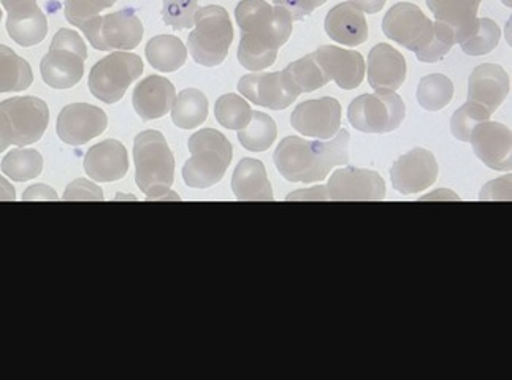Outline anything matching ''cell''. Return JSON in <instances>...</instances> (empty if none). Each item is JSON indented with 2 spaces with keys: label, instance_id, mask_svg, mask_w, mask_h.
<instances>
[{
  "label": "cell",
  "instance_id": "3",
  "mask_svg": "<svg viewBox=\"0 0 512 380\" xmlns=\"http://www.w3.org/2000/svg\"><path fill=\"white\" fill-rule=\"evenodd\" d=\"M135 181L146 200H167L175 178V157L157 130L138 133L134 141Z\"/></svg>",
  "mask_w": 512,
  "mask_h": 380
},
{
  "label": "cell",
  "instance_id": "22",
  "mask_svg": "<svg viewBox=\"0 0 512 380\" xmlns=\"http://www.w3.org/2000/svg\"><path fill=\"white\" fill-rule=\"evenodd\" d=\"M406 78V59L387 43H379L368 56V83L376 91H397Z\"/></svg>",
  "mask_w": 512,
  "mask_h": 380
},
{
  "label": "cell",
  "instance_id": "9",
  "mask_svg": "<svg viewBox=\"0 0 512 380\" xmlns=\"http://www.w3.org/2000/svg\"><path fill=\"white\" fill-rule=\"evenodd\" d=\"M143 69L145 65L137 54L124 51L108 54L92 67L89 91L100 102L113 105L123 99L130 84L142 76Z\"/></svg>",
  "mask_w": 512,
  "mask_h": 380
},
{
  "label": "cell",
  "instance_id": "29",
  "mask_svg": "<svg viewBox=\"0 0 512 380\" xmlns=\"http://www.w3.org/2000/svg\"><path fill=\"white\" fill-rule=\"evenodd\" d=\"M208 118L207 95L199 89H184L176 97L172 108V121L180 129L191 130L202 126Z\"/></svg>",
  "mask_w": 512,
  "mask_h": 380
},
{
  "label": "cell",
  "instance_id": "26",
  "mask_svg": "<svg viewBox=\"0 0 512 380\" xmlns=\"http://www.w3.org/2000/svg\"><path fill=\"white\" fill-rule=\"evenodd\" d=\"M146 59L157 72H176L186 64L188 51L175 35H157L146 45Z\"/></svg>",
  "mask_w": 512,
  "mask_h": 380
},
{
  "label": "cell",
  "instance_id": "38",
  "mask_svg": "<svg viewBox=\"0 0 512 380\" xmlns=\"http://www.w3.org/2000/svg\"><path fill=\"white\" fill-rule=\"evenodd\" d=\"M455 45V32L448 24L435 23V34L432 40L425 46L424 50L417 51V59L425 64H433V62H440L444 56H448L452 46Z\"/></svg>",
  "mask_w": 512,
  "mask_h": 380
},
{
  "label": "cell",
  "instance_id": "4",
  "mask_svg": "<svg viewBox=\"0 0 512 380\" xmlns=\"http://www.w3.org/2000/svg\"><path fill=\"white\" fill-rule=\"evenodd\" d=\"M191 159L184 164L183 179L186 186L207 189L218 184L229 168L234 149L221 132L202 129L189 138Z\"/></svg>",
  "mask_w": 512,
  "mask_h": 380
},
{
  "label": "cell",
  "instance_id": "37",
  "mask_svg": "<svg viewBox=\"0 0 512 380\" xmlns=\"http://www.w3.org/2000/svg\"><path fill=\"white\" fill-rule=\"evenodd\" d=\"M199 10L197 0H164L162 18L164 23L173 27L175 31H183L194 27L195 15Z\"/></svg>",
  "mask_w": 512,
  "mask_h": 380
},
{
  "label": "cell",
  "instance_id": "43",
  "mask_svg": "<svg viewBox=\"0 0 512 380\" xmlns=\"http://www.w3.org/2000/svg\"><path fill=\"white\" fill-rule=\"evenodd\" d=\"M349 2L356 5V7L359 8V10H362V12L375 15V13L381 12V10H383L387 0H349Z\"/></svg>",
  "mask_w": 512,
  "mask_h": 380
},
{
  "label": "cell",
  "instance_id": "2",
  "mask_svg": "<svg viewBox=\"0 0 512 380\" xmlns=\"http://www.w3.org/2000/svg\"><path fill=\"white\" fill-rule=\"evenodd\" d=\"M348 130H338L333 140L311 141L287 137L273 154L279 175L289 183H319L338 165L349 164Z\"/></svg>",
  "mask_w": 512,
  "mask_h": 380
},
{
  "label": "cell",
  "instance_id": "39",
  "mask_svg": "<svg viewBox=\"0 0 512 380\" xmlns=\"http://www.w3.org/2000/svg\"><path fill=\"white\" fill-rule=\"evenodd\" d=\"M115 4L116 0H65V18L73 26L81 27Z\"/></svg>",
  "mask_w": 512,
  "mask_h": 380
},
{
  "label": "cell",
  "instance_id": "6",
  "mask_svg": "<svg viewBox=\"0 0 512 380\" xmlns=\"http://www.w3.org/2000/svg\"><path fill=\"white\" fill-rule=\"evenodd\" d=\"M234 42V26L226 8L208 5L195 15V27L188 38L189 51L197 64L216 67L222 64Z\"/></svg>",
  "mask_w": 512,
  "mask_h": 380
},
{
  "label": "cell",
  "instance_id": "33",
  "mask_svg": "<svg viewBox=\"0 0 512 380\" xmlns=\"http://www.w3.org/2000/svg\"><path fill=\"white\" fill-rule=\"evenodd\" d=\"M278 129L268 114L253 111V119L245 129L238 130V140L248 151L264 152L273 145Z\"/></svg>",
  "mask_w": 512,
  "mask_h": 380
},
{
  "label": "cell",
  "instance_id": "21",
  "mask_svg": "<svg viewBox=\"0 0 512 380\" xmlns=\"http://www.w3.org/2000/svg\"><path fill=\"white\" fill-rule=\"evenodd\" d=\"M129 156L123 143L105 140L92 146L85 156L86 175L97 183H113L126 176Z\"/></svg>",
  "mask_w": 512,
  "mask_h": 380
},
{
  "label": "cell",
  "instance_id": "35",
  "mask_svg": "<svg viewBox=\"0 0 512 380\" xmlns=\"http://www.w3.org/2000/svg\"><path fill=\"white\" fill-rule=\"evenodd\" d=\"M286 70L302 92L316 91L330 81L313 53L287 65Z\"/></svg>",
  "mask_w": 512,
  "mask_h": 380
},
{
  "label": "cell",
  "instance_id": "24",
  "mask_svg": "<svg viewBox=\"0 0 512 380\" xmlns=\"http://www.w3.org/2000/svg\"><path fill=\"white\" fill-rule=\"evenodd\" d=\"M325 32L332 40L344 46H359L367 42L368 26L362 10L343 2L333 7L325 18Z\"/></svg>",
  "mask_w": 512,
  "mask_h": 380
},
{
  "label": "cell",
  "instance_id": "23",
  "mask_svg": "<svg viewBox=\"0 0 512 380\" xmlns=\"http://www.w3.org/2000/svg\"><path fill=\"white\" fill-rule=\"evenodd\" d=\"M176 100L175 86L164 76L151 75L140 81L132 95L135 111L143 121L164 118Z\"/></svg>",
  "mask_w": 512,
  "mask_h": 380
},
{
  "label": "cell",
  "instance_id": "5",
  "mask_svg": "<svg viewBox=\"0 0 512 380\" xmlns=\"http://www.w3.org/2000/svg\"><path fill=\"white\" fill-rule=\"evenodd\" d=\"M386 198V183L376 171L346 167L333 171L325 186L302 189L287 195V200L322 202H381Z\"/></svg>",
  "mask_w": 512,
  "mask_h": 380
},
{
  "label": "cell",
  "instance_id": "40",
  "mask_svg": "<svg viewBox=\"0 0 512 380\" xmlns=\"http://www.w3.org/2000/svg\"><path fill=\"white\" fill-rule=\"evenodd\" d=\"M65 202H78V200H92V202H102L104 194L102 189L88 179H75L65 189Z\"/></svg>",
  "mask_w": 512,
  "mask_h": 380
},
{
  "label": "cell",
  "instance_id": "14",
  "mask_svg": "<svg viewBox=\"0 0 512 380\" xmlns=\"http://www.w3.org/2000/svg\"><path fill=\"white\" fill-rule=\"evenodd\" d=\"M291 124L305 137L332 140L341 126V105L333 97L306 100L291 114Z\"/></svg>",
  "mask_w": 512,
  "mask_h": 380
},
{
  "label": "cell",
  "instance_id": "18",
  "mask_svg": "<svg viewBox=\"0 0 512 380\" xmlns=\"http://www.w3.org/2000/svg\"><path fill=\"white\" fill-rule=\"evenodd\" d=\"M511 130L500 122H481L471 132L470 143L474 154L487 167L497 171L512 168Z\"/></svg>",
  "mask_w": 512,
  "mask_h": 380
},
{
  "label": "cell",
  "instance_id": "25",
  "mask_svg": "<svg viewBox=\"0 0 512 380\" xmlns=\"http://www.w3.org/2000/svg\"><path fill=\"white\" fill-rule=\"evenodd\" d=\"M232 190L240 202H272V184L265 165L256 159H243L232 176Z\"/></svg>",
  "mask_w": 512,
  "mask_h": 380
},
{
  "label": "cell",
  "instance_id": "31",
  "mask_svg": "<svg viewBox=\"0 0 512 380\" xmlns=\"http://www.w3.org/2000/svg\"><path fill=\"white\" fill-rule=\"evenodd\" d=\"M43 171V157L35 149H13L2 159V173L16 183L37 178Z\"/></svg>",
  "mask_w": 512,
  "mask_h": 380
},
{
  "label": "cell",
  "instance_id": "10",
  "mask_svg": "<svg viewBox=\"0 0 512 380\" xmlns=\"http://www.w3.org/2000/svg\"><path fill=\"white\" fill-rule=\"evenodd\" d=\"M405 102L394 91L363 94L349 105L348 119L354 129L365 133H389L402 126Z\"/></svg>",
  "mask_w": 512,
  "mask_h": 380
},
{
  "label": "cell",
  "instance_id": "28",
  "mask_svg": "<svg viewBox=\"0 0 512 380\" xmlns=\"http://www.w3.org/2000/svg\"><path fill=\"white\" fill-rule=\"evenodd\" d=\"M500 38V27L495 21L489 18H476L467 31L455 37V43H460L468 56H484L497 48Z\"/></svg>",
  "mask_w": 512,
  "mask_h": 380
},
{
  "label": "cell",
  "instance_id": "13",
  "mask_svg": "<svg viewBox=\"0 0 512 380\" xmlns=\"http://www.w3.org/2000/svg\"><path fill=\"white\" fill-rule=\"evenodd\" d=\"M238 91L249 102L270 110H286L302 94L287 70L275 73H251L238 81Z\"/></svg>",
  "mask_w": 512,
  "mask_h": 380
},
{
  "label": "cell",
  "instance_id": "42",
  "mask_svg": "<svg viewBox=\"0 0 512 380\" xmlns=\"http://www.w3.org/2000/svg\"><path fill=\"white\" fill-rule=\"evenodd\" d=\"M24 202L27 200H58V195L56 192L50 189V187L42 186H34L31 189H27L23 195Z\"/></svg>",
  "mask_w": 512,
  "mask_h": 380
},
{
  "label": "cell",
  "instance_id": "7",
  "mask_svg": "<svg viewBox=\"0 0 512 380\" xmlns=\"http://www.w3.org/2000/svg\"><path fill=\"white\" fill-rule=\"evenodd\" d=\"M86 59L88 48L83 38L72 29H59L40 64L43 81L53 89L73 88L83 78Z\"/></svg>",
  "mask_w": 512,
  "mask_h": 380
},
{
  "label": "cell",
  "instance_id": "36",
  "mask_svg": "<svg viewBox=\"0 0 512 380\" xmlns=\"http://www.w3.org/2000/svg\"><path fill=\"white\" fill-rule=\"evenodd\" d=\"M492 114L478 103H465L452 116L451 130L454 137L460 141H470L471 132L481 122L489 121Z\"/></svg>",
  "mask_w": 512,
  "mask_h": 380
},
{
  "label": "cell",
  "instance_id": "20",
  "mask_svg": "<svg viewBox=\"0 0 512 380\" xmlns=\"http://www.w3.org/2000/svg\"><path fill=\"white\" fill-rule=\"evenodd\" d=\"M509 94V76L498 64H482L468 80V102L478 103L490 114L495 113Z\"/></svg>",
  "mask_w": 512,
  "mask_h": 380
},
{
  "label": "cell",
  "instance_id": "15",
  "mask_svg": "<svg viewBox=\"0 0 512 380\" xmlns=\"http://www.w3.org/2000/svg\"><path fill=\"white\" fill-rule=\"evenodd\" d=\"M108 118L104 110L89 103H72L62 108L56 132L64 143L83 146L107 130Z\"/></svg>",
  "mask_w": 512,
  "mask_h": 380
},
{
  "label": "cell",
  "instance_id": "34",
  "mask_svg": "<svg viewBox=\"0 0 512 380\" xmlns=\"http://www.w3.org/2000/svg\"><path fill=\"white\" fill-rule=\"evenodd\" d=\"M214 114H216V121L229 130L245 129L253 119V110L249 107V103L237 94L219 97L214 105Z\"/></svg>",
  "mask_w": 512,
  "mask_h": 380
},
{
  "label": "cell",
  "instance_id": "16",
  "mask_svg": "<svg viewBox=\"0 0 512 380\" xmlns=\"http://www.w3.org/2000/svg\"><path fill=\"white\" fill-rule=\"evenodd\" d=\"M390 179L400 194H417L435 184L438 179V162L427 149H413L392 165Z\"/></svg>",
  "mask_w": 512,
  "mask_h": 380
},
{
  "label": "cell",
  "instance_id": "8",
  "mask_svg": "<svg viewBox=\"0 0 512 380\" xmlns=\"http://www.w3.org/2000/svg\"><path fill=\"white\" fill-rule=\"evenodd\" d=\"M0 151L10 146H29L39 141L50 122L48 105L37 97H15L2 102Z\"/></svg>",
  "mask_w": 512,
  "mask_h": 380
},
{
  "label": "cell",
  "instance_id": "11",
  "mask_svg": "<svg viewBox=\"0 0 512 380\" xmlns=\"http://www.w3.org/2000/svg\"><path fill=\"white\" fill-rule=\"evenodd\" d=\"M96 50L130 51L142 42L143 24L134 10L126 8L110 15L96 16L80 27Z\"/></svg>",
  "mask_w": 512,
  "mask_h": 380
},
{
  "label": "cell",
  "instance_id": "12",
  "mask_svg": "<svg viewBox=\"0 0 512 380\" xmlns=\"http://www.w3.org/2000/svg\"><path fill=\"white\" fill-rule=\"evenodd\" d=\"M383 31L390 40L417 53L424 50L432 40L435 23L417 5L402 2L390 8L384 16Z\"/></svg>",
  "mask_w": 512,
  "mask_h": 380
},
{
  "label": "cell",
  "instance_id": "1",
  "mask_svg": "<svg viewBox=\"0 0 512 380\" xmlns=\"http://www.w3.org/2000/svg\"><path fill=\"white\" fill-rule=\"evenodd\" d=\"M241 31L238 61L251 72L275 64L278 50L292 34L291 13L286 8L267 4L265 0H241L235 10Z\"/></svg>",
  "mask_w": 512,
  "mask_h": 380
},
{
  "label": "cell",
  "instance_id": "19",
  "mask_svg": "<svg viewBox=\"0 0 512 380\" xmlns=\"http://www.w3.org/2000/svg\"><path fill=\"white\" fill-rule=\"evenodd\" d=\"M313 54L327 78L335 81L341 89L352 91L362 84L365 76V61L359 51H348L338 46L325 45Z\"/></svg>",
  "mask_w": 512,
  "mask_h": 380
},
{
  "label": "cell",
  "instance_id": "41",
  "mask_svg": "<svg viewBox=\"0 0 512 380\" xmlns=\"http://www.w3.org/2000/svg\"><path fill=\"white\" fill-rule=\"evenodd\" d=\"M327 0H275V5L286 8L291 13L294 21H302L310 16L316 8L324 5Z\"/></svg>",
  "mask_w": 512,
  "mask_h": 380
},
{
  "label": "cell",
  "instance_id": "30",
  "mask_svg": "<svg viewBox=\"0 0 512 380\" xmlns=\"http://www.w3.org/2000/svg\"><path fill=\"white\" fill-rule=\"evenodd\" d=\"M0 59H2L0 91H24L31 86L34 81L31 65L4 45L0 48Z\"/></svg>",
  "mask_w": 512,
  "mask_h": 380
},
{
  "label": "cell",
  "instance_id": "27",
  "mask_svg": "<svg viewBox=\"0 0 512 380\" xmlns=\"http://www.w3.org/2000/svg\"><path fill=\"white\" fill-rule=\"evenodd\" d=\"M481 2L482 0H427V5L436 21L452 27L457 37L467 31L474 19L478 18Z\"/></svg>",
  "mask_w": 512,
  "mask_h": 380
},
{
  "label": "cell",
  "instance_id": "17",
  "mask_svg": "<svg viewBox=\"0 0 512 380\" xmlns=\"http://www.w3.org/2000/svg\"><path fill=\"white\" fill-rule=\"evenodd\" d=\"M7 10V32L18 45L29 48L39 45L48 34L45 13L37 0H2Z\"/></svg>",
  "mask_w": 512,
  "mask_h": 380
},
{
  "label": "cell",
  "instance_id": "32",
  "mask_svg": "<svg viewBox=\"0 0 512 380\" xmlns=\"http://www.w3.org/2000/svg\"><path fill=\"white\" fill-rule=\"evenodd\" d=\"M454 97V84L451 78L441 73L422 78L417 88V102L424 110L440 111L448 107Z\"/></svg>",
  "mask_w": 512,
  "mask_h": 380
}]
</instances>
